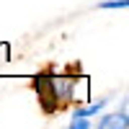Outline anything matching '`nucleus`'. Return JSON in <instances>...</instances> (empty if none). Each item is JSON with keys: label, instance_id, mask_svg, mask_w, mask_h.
<instances>
[{"label": "nucleus", "instance_id": "obj_1", "mask_svg": "<svg viewBox=\"0 0 129 129\" xmlns=\"http://www.w3.org/2000/svg\"><path fill=\"white\" fill-rule=\"evenodd\" d=\"M126 111H121V114H109V116H103V119L98 121V126L101 129H126Z\"/></svg>", "mask_w": 129, "mask_h": 129}, {"label": "nucleus", "instance_id": "obj_2", "mask_svg": "<svg viewBox=\"0 0 129 129\" xmlns=\"http://www.w3.org/2000/svg\"><path fill=\"white\" fill-rule=\"evenodd\" d=\"M103 106H106V98H103V101H98L95 106H88V109H80V111H75V116H93V114H98V111L103 109Z\"/></svg>", "mask_w": 129, "mask_h": 129}, {"label": "nucleus", "instance_id": "obj_3", "mask_svg": "<svg viewBox=\"0 0 129 129\" xmlns=\"http://www.w3.org/2000/svg\"><path fill=\"white\" fill-rule=\"evenodd\" d=\"M129 5V0H106V3H101L103 10H121Z\"/></svg>", "mask_w": 129, "mask_h": 129}, {"label": "nucleus", "instance_id": "obj_4", "mask_svg": "<svg viewBox=\"0 0 129 129\" xmlns=\"http://www.w3.org/2000/svg\"><path fill=\"white\" fill-rule=\"evenodd\" d=\"M70 126H72V129H88L90 121H85V116H75V119L70 121Z\"/></svg>", "mask_w": 129, "mask_h": 129}]
</instances>
